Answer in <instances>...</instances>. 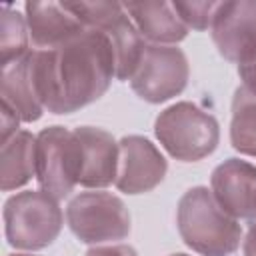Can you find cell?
Returning a JSON list of instances; mask_svg holds the SVG:
<instances>
[{
	"label": "cell",
	"instance_id": "cell-1",
	"mask_svg": "<svg viewBox=\"0 0 256 256\" xmlns=\"http://www.w3.org/2000/svg\"><path fill=\"white\" fill-rule=\"evenodd\" d=\"M30 58L38 98L52 114H72L96 102L116 78L112 44L92 28L54 48H34Z\"/></svg>",
	"mask_w": 256,
	"mask_h": 256
},
{
	"label": "cell",
	"instance_id": "cell-2",
	"mask_svg": "<svg viewBox=\"0 0 256 256\" xmlns=\"http://www.w3.org/2000/svg\"><path fill=\"white\" fill-rule=\"evenodd\" d=\"M176 226L182 242L202 256H236L242 226L206 186H194L182 194L176 208Z\"/></svg>",
	"mask_w": 256,
	"mask_h": 256
},
{
	"label": "cell",
	"instance_id": "cell-3",
	"mask_svg": "<svg viewBox=\"0 0 256 256\" xmlns=\"http://www.w3.org/2000/svg\"><path fill=\"white\" fill-rule=\"evenodd\" d=\"M162 148L180 162H198L210 156L220 142V124L214 114L182 100L164 108L154 122Z\"/></svg>",
	"mask_w": 256,
	"mask_h": 256
},
{
	"label": "cell",
	"instance_id": "cell-4",
	"mask_svg": "<svg viewBox=\"0 0 256 256\" xmlns=\"http://www.w3.org/2000/svg\"><path fill=\"white\" fill-rule=\"evenodd\" d=\"M4 236L12 248L42 250L50 246L64 224L58 198L44 190H24L4 202Z\"/></svg>",
	"mask_w": 256,
	"mask_h": 256
},
{
	"label": "cell",
	"instance_id": "cell-5",
	"mask_svg": "<svg viewBox=\"0 0 256 256\" xmlns=\"http://www.w3.org/2000/svg\"><path fill=\"white\" fill-rule=\"evenodd\" d=\"M66 224L82 244L92 246L124 240L132 230L124 200L104 190L76 194L66 206Z\"/></svg>",
	"mask_w": 256,
	"mask_h": 256
},
{
	"label": "cell",
	"instance_id": "cell-6",
	"mask_svg": "<svg viewBox=\"0 0 256 256\" xmlns=\"http://www.w3.org/2000/svg\"><path fill=\"white\" fill-rule=\"evenodd\" d=\"M82 150L74 132L46 126L36 134V180L54 198H66L80 182Z\"/></svg>",
	"mask_w": 256,
	"mask_h": 256
},
{
	"label": "cell",
	"instance_id": "cell-7",
	"mask_svg": "<svg viewBox=\"0 0 256 256\" xmlns=\"http://www.w3.org/2000/svg\"><path fill=\"white\" fill-rule=\"evenodd\" d=\"M190 78L186 54L176 46L146 44L130 86L138 98L160 104L184 92Z\"/></svg>",
	"mask_w": 256,
	"mask_h": 256
},
{
	"label": "cell",
	"instance_id": "cell-8",
	"mask_svg": "<svg viewBox=\"0 0 256 256\" xmlns=\"http://www.w3.org/2000/svg\"><path fill=\"white\" fill-rule=\"evenodd\" d=\"M86 20L92 30H100L112 44L116 60V78L126 82L138 68L146 42L136 24L118 2H92L86 8Z\"/></svg>",
	"mask_w": 256,
	"mask_h": 256
},
{
	"label": "cell",
	"instance_id": "cell-9",
	"mask_svg": "<svg viewBox=\"0 0 256 256\" xmlns=\"http://www.w3.org/2000/svg\"><path fill=\"white\" fill-rule=\"evenodd\" d=\"M120 160L116 188L124 194H144L154 190L168 172L164 154L146 136L130 134L118 140Z\"/></svg>",
	"mask_w": 256,
	"mask_h": 256
},
{
	"label": "cell",
	"instance_id": "cell-10",
	"mask_svg": "<svg viewBox=\"0 0 256 256\" xmlns=\"http://www.w3.org/2000/svg\"><path fill=\"white\" fill-rule=\"evenodd\" d=\"M218 54L240 64L256 56V0L222 2L210 28Z\"/></svg>",
	"mask_w": 256,
	"mask_h": 256
},
{
	"label": "cell",
	"instance_id": "cell-11",
	"mask_svg": "<svg viewBox=\"0 0 256 256\" xmlns=\"http://www.w3.org/2000/svg\"><path fill=\"white\" fill-rule=\"evenodd\" d=\"M210 192L236 220L256 222V166L240 160L226 158L210 176Z\"/></svg>",
	"mask_w": 256,
	"mask_h": 256
},
{
	"label": "cell",
	"instance_id": "cell-12",
	"mask_svg": "<svg viewBox=\"0 0 256 256\" xmlns=\"http://www.w3.org/2000/svg\"><path fill=\"white\" fill-rule=\"evenodd\" d=\"M82 150L80 186L102 190L116 184L120 148L110 132L96 126H78L74 130Z\"/></svg>",
	"mask_w": 256,
	"mask_h": 256
},
{
	"label": "cell",
	"instance_id": "cell-13",
	"mask_svg": "<svg viewBox=\"0 0 256 256\" xmlns=\"http://www.w3.org/2000/svg\"><path fill=\"white\" fill-rule=\"evenodd\" d=\"M24 18L36 50L54 48L86 28L64 2H26Z\"/></svg>",
	"mask_w": 256,
	"mask_h": 256
},
{
	"label": "cell",
	"instance_id": "cell-14",
	"mask_svg": "<svg viewBox=\"0 0 256 256\" xmlns=\"http://www.w3.org/2000/svg\"><path fill=\"white\" fill-rule=\"evenodd\" d=\"M124 10L136 24L144 40L170 46L188 36V26L178 16L172 2H126Z\"/></svg>",
	"mask_w": 256,
	"mask_h": 256
},
{
	"label": "cell",
	"instance_id": "cell-15",
	"mask_svg": "<svg viewBox=\"0 0 256 256\" xmlns=\"http://www.w3.org/2000/svg\"><path fill=\"white\" fill-rule=\"evenodd\" d=\"M30 52L20 60L2 66V80H0L2 104L10 106L20 116L22 122H36L44 114V106L38 98L32 76Z\"/></svg>",
	"mask_w": 256,
	"mask_h": 256
},
{
	"label": "cell",
	"instance_id": "cell-16",
	"mask_svg": "<svg viewBox=\"0 0 256 256\" xmlns=\"http://www.w3.org/2000/svg\"><path fill=\"white\" fill-rule=\"evenodd\" d=\"M36 178V136L18 130L0 150V188L12 192Z\"/></svg>",
	"mask_w": 256,
	"mask_h": 256
},
{
	"label": "cell",
	"instance_id": "cell-17",
	"mask_svg": "<svg viewBox=\"0 0 256 256\" xmlns=\"http://www.w3.org/2000/svg\"><path fill=\"white\" fill-rule=\"evenodd\" d=\"M230 142L240 154L256 158V94L238 86L232 98Z\"/></svg>",
	"mask_w": 256,
	"mask_h": 256
},
{
	"label": "cell",
	"instance_id": "cell-18",
	"mask_svg": "<svg viewBox=\"0 0 256 256\" xmlns=\"http://www.w3.org/2000/svg\"><path fill=\"white\" fill-rule=\"evenodd\" d=\"M28 24L26 18L14 10L10 4H4L0 10V62L8 66L20 58H24L28 48Z\"/></svg>",
	"mask_w": 256,
	"mask_h": 256
},
{
	"label": "cell",
	"instance_id": "cell-19",
	"mask_svg": "<svg viewBox=\"0 0 256 256\" xmlns=\"http://www.w3.org/2000/svg\"><path fill=\"white\" fill-rule=\"evenodd\" d=\"M172 4L188 28L202 32V30L212 28V22H214L216 12L222 2L202 0V2H172Z\"/></svg>",
	"mask_w": 256,
	"mask_h": 256
},
{
	"label": "cell",
	"instance_id": "cell-20",
	"mask_svg": "<svg viewBox=\"0 0 256 256\" xmlns=\"http://www.w3.org/2000/svg\"><path fill=\"white\" fill-rule=\"evenodd\" d=\"M84 256H138V252L128 244H108V246H92Z\"/></svg>",
	"mask_w": 256,
	"mask_h": 256
},
{
	"label": "cell",
	"instance_id": "cell-21",
	"mask_svg": "<svg viewBox=\"0 0 256 256\" xmlns=\"http://www.w3.org/2000/svg\"><path fill=\"white\" fill-rule=\"evenodd\" d=\"M0 120H2V124H0V132H2V142H6L10 136H14L16 132H18V124L22 122L20 120V116L10 108V106H6V104H2V112H0Z\"/></svg>",
	"mask_w": 256,
	"mask_h": 256
},
{
	"label": "cell",
	"instance_id": "cell-22",
	"mask_svg": "<svg viewBox=\"0 0 256 256\" xmlns=\"http://www.w3.org/2000/svg\"><path fill=\"white\" fill-rule=\"evenodd\" d=\"M238 76L242 80L240 86H244L246 90L256 94V56H252V58H248V60L238 64Z\"/></svg>",
	"mask_w": 256,
	"mask_h": 256
},
{
	"label": "cell",
	"instance_id": "cell-23",
	"mask_svg": "<svg viewBox=\"0 0 256 256\" xmlns=\"http://www.w3.org/2000/svg\"><path fill=\"white\" fill-rule=\"evenodd\" d=\"M242 252L244 256H256V222L248 228V234L242 242Z\"/></svg>",
	"mask_w": 256,
	"mask_h": 256
},
{
	"label": "cell",
	"instance_id": "cell-24",
	"mask_svg": "<svg viewBox=\"0 0 256 256\" xmlns=\"http://www.w3.org/2000/svg\"><path fill=\"white\" fill-rule=\"evenodd\" d=\"M8 256H34V254H8Z\"/></svg>",
	"mask_w": 256,
	"mask_h": 256
},
{
	"label": "cell",
	"instance_id": "cell-25",
	"mask_svg": "<svg viewBox=\"0 0 256 256\" xmlns=\"http://www.w3.org/2000/svg\"><path fill=\"white\" fill-rule=\"evenodd\" d=\"M170 256H188V254H184V252H176V254H170Z\"/></svg>",
	"mask_w": 256,
	"mask_h": 256
}]
</instances>
